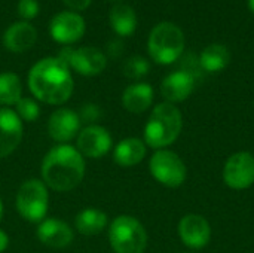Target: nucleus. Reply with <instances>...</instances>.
<instances>
[{
	"mask_svg": "<svg viewBox=\"0 0 254 253\" xmlns=\"http://www.w3.org/2000/svg\"><path fill=\"white\" fill-rule=\"evenodd\" d=\"M28 88L36 100L51 106H60L71 97L74 89L70 67L58 57L43 58L31 67Z\"/></svg>",
	"mask_w": 254,
	"mask_h": 253,
	"instance_id": "f257e3e1",
	"label": "nucleus"
},
{
	"mask_svg": "<svg viewBox=\"0 0 254 253\" xmlns=\"http://www.w3.org/2000/svg\"><path fill=\"white\" fill-rule=\"evenodd\" d=\"M85 167V158L74 146L57 145L42 161V180L57 192H67L80 185Z\"/></svg>",
	"mask_w": 254,
	"mask_h": 253,
	"instance_id": "f03ea898",
	"label": "nucleus"
},
{
	"mask_svg": "<svg viewBox=\"0 0 254 253\" xmlns=\"http://www.w3.org/2000/svg\"><path fill=\"white\" fill-rule=\"evenodd\" d=\"M183 128L182 112L173 103H159L152 110L144 127V143L153 149H165L173 145Z\"/></svg>",
	"mask_w": 254,
	"mask_h": 253,
	"instance_id": "7ed1b4c3",
	"label": "nucleus"
},
{
	"mask_svg": "<svg viewBox=\"0 0 254 253\" xmlns=\"http://www.w3.org/2000/svg\"><path fill=\"white\" fill-rule=\"evenodd\" d=\"M150 58L158 64H173L185 52V34L182 28L173 22L164 21L156 24L147 40Z\"/></svg>",
	"mask_w": 254,
	"mask_h": 253,
	"instance_id": "20e7f679",
	"label": "nucleus"
},
{
	"mask_svg": "<svg viewBox=\"0 0 254 253\" xmlns=\"http://www.w3.org/2000/svg\"><path fill=\"white\" fill-rule=\"evenodd\" d=\"M109 243L115 253H144L147 233L138 219L121 215L109 225Z\"/></svg>",
	"mask_w": 254,
	"mask_h": 253,
	"instance_id": "39448f33",
	"label": "nucleus"
},
{
	"mask_svg": "<svg viewBox=\"0 0 254 253\" xmlns=\"http://www.w3.org/2000/svg\"><path fill=\"white\" fill-rule=\"evenodd\" d=\"M15 204L21 218L28 222H42L49 206L48 186L39 179L25 180L16 192Z\"/></svg>",
	"mask_w": 254,
	"mask_h": 253,
	"instance_id": "423d86ee",
	"label": "nucleus"
},
{
	"mask_svg": "<svg viewBox=\"0 0 254 253\" xmlns=\"http://www.w3.org/2000/svg\"><path fill=\"white\" fill-rule=\"evenodd\" d=\"M150 174L167 188H179L185 183L188 170L183 160L173 151L159 149L149 161Z\"/></svg>",
	"mask_w": 254,
	"mask_h": 253,
	"instance_id": "0eeeda50",
	"label": "nucleus"
},
{
	"mask_svg": "<svg viewBox=\"0 0 254 253\" xmlns=\"http://www.w3.org/2000/svg\"><path fill=\"white\" fill-rule=\"evenodd\" d=\"M58 58L67 64L70 69L83 76H97L104 72L107 66V57L103 51L92 46L85 48H71L64 46L58 52Z\"/></svg>",
	"mask_w": 254,
	"mask_h": 253,
	"instance_id": "6e6552de",
	"label": "nucleus"
},
{
	"mask_svg": "<svg viewBox=\"0 0 254 253\" xmlns=\"http://www.w3.org/2000/svg\"><path fill=\"white\" fill-rule=\"evenodd\" d=\"M223 180L232 189H247L254 183V157L250 152H237L223 167Z\"/></svg>",
	"mask_w": 254,
	"mask_h": 253,
	"instance_id": "1a4fd4ad",
	"label": "nucleus"
},
{
	"mask_svg": "<svg viewBox=\"0 0 254 253\" xmlns=\"http://www.w3.org/2000/svg\"><path fill=\"white\" fill-rule=\"evenodd\" d=\"M113 145V139L107 128L95 124L86 125L77 134L76 149L82 154V157L98 160L103 158Z\"/></svg>",
	"mask_w": 254,
	"mask_h": 253,
	"instance_id": "9d476101",
	"label": "nucleus"
},
{
	"mask_svg": "<svg viewBox=\"0 0 254 253\" xmlns=\"http://www.w3.org/2000/svg\"><path fill=\"white\" fill-rule=\"evenodd\" d=\"M80 118L77 112L68 107H60L51 113L48 121V134L52 140L60 145H67L70 140L77 137L80 131Z\"/></svg>",
	"mask_w": 254,
	"mask_h": 253,
	"instance_id": "9b49d317",
	"label": "nucleus"
},
{
	"mask_svg": "<svg viewBox=\"0 0 254 253\" xmlns=\"http://www.w3.org/2000/svg\"><path fill=\"white\" fill-rule=\"evenodd\" d=\"M49 31L55 42L70 45L77 42L85 34V21L79 13L64 10L52 18L49 24Z\"/></svg>",
	"mask_w": 254,
	"mask_h": 253,
	"instance_id": "f8f14e48",
	"label": "nucleus"
},
{
	"mask_svg": "<svg viewBox=\"0 0 254 253\" xmlns=\"http://www.w3.org/2000/svg\"><path fill=\"white\" fill-rule=\"evenodd\" d=\"M179 236L189 249H202L210 243L211 227L204 216L189 213L179 222Z\"/></svg>",
	"mask_w": 254,
	"mask_h": 253,
	"instance_id": "ddd939ff",
	"label": "nucleus"
},
{
	"mask_svg": "<svg viewBox=\"0 0 254 253\" xmlns=\"http://www.w3.org/2000/svg\"><path fill=\"white\" fill-rule=\"evenodd\" d=\"M24 124L10 107H0V160L9 157L21 145Z\"/></svg>",
	"mask_w": 254,
	"mask_h": 253,
	"instance_id": "4468645a",
	"label": "nucleus"
},
{
	"mask_svg": "<svg viewBox=\"0 0 254 253\" xmlns=\"http://www.w3.org/2000/svg\"><path fill=\"white\" fill-rule=\"evenodd\" d=\"M39 242L51 249H64L73 242V230L64 221L45 218L36 231Z\"/></svg>",
	"mask_w": 254,
	"mask_h": 253,
	"instance_id": "2eb2a0df",
	"label": "nucleus"
},
{
	"mask_svg": "<svg viewBox=\"0 0 254 253\" xmlns=\"http://www.w3.org/2000/svg\"><path fill=\"white\" fill-rule=\"evenodd\" d=\"M195 82H196V79L185 70L173 72L164 78V81L161 84V94L167 103L174 104V103L185 101L193 92Z\"/></svg>",
	"mask_w": 254,
	"mask_h": 253,
	"instance_id": "dca6fc26",
	"label": "nucleus"
},
{
	"mask_svg": "<svg viewBox=\"0 0 254 253\" xmlns=\"http://www.w3.org/2000/svg\"><path fill=\"white\" fill-rule=\"evenodd\" d=\"M37 40V30L27 21H18L9 25L3 34V45L7 51L19 54L25 52Z\"/></svg>",
	"mask_w": 254,
	"mask_h": 253,
	"instance_id": "f3484780",
	"label": "nucleus"
},
{
	"mask_svg": "<svg viewBox=\"0 0 254 253\" xmlns=\"http://www.w3.org/2000/svg\"><path fill=\"white\" fill-rule=\"evenodd\" d=\"M147 146L144 140L137 137H128L121 140L113 151V161L119 167H134L140 164L146 157Z\"/></svg>",
	"mask_w": 254,
	"mask_h": 253,
	"instance_id": "a211bd4d",
	"label": "nucleus"
},
{
	"mask_svg": "<svg viewBox=\"0 0 254 253\" xmlns=\"http://www.w3.org/2000/svg\"><path fill=\"white\" fill-rule=\"evenodd\" d=\"M153 103V88L146 82H137L125 88L122 106L131 113H143Z\"/></svg>",
	"mask_w": 254,
	"mask_h": 253,
	"instance_id": "6ab92c4d",
	"label": "nucleus"
},
{
	"mask_svg": "<svg viewBox=\"0 0 254 253\" xmlns=\"http://www.w3.org/2000/svg\"><path fill=\"white\" fill-rule=\"evenodd\" d=\"M107 222H109L107 213L94 207L80 210L74 218V227L83 236L100 234L107 227Z\"/></svg>",
	"mask_w": 254,
	"mask_h": 253,
	"instance_id": "aec40b11",
	"label": "nucleus"
},
{
	"mask_svg": "<svg viewBox=\"0 0 254 253\" xmlns=\"http://www.w3.org/2000/svg\"><path fill=\"white\" fill-rule=\"evenodd\" d=\"M199 66L208 73H217L228 67L231 63V52L223 43H211L199 55Z\"/></svg>",
	"mask_w": 254,
	"mask_h": 253,
	"instance_id": "412c9836",
	"label": "nucleus"
},
{
	"mask_svg": "<svg viewBox=\"0 0 254 253\" xmlns=\"http://www.w3.org/2000/svg\"><path fill=\"white\" fill-rule=\"evenodd\" d=\"M109 19L112 28L121 37H128L134 34L137 28V15L134 9L128 4H115L110 10Z\"/></svg>",
	"mask_w": 254,
	"mask_h": 253,
	"instance_id": "4be33fe9",
	"label": "nucleus"
},
{
	"mask_svg": "<svg viewBox=\"0 0 254 253\" xmlns=\"http://www.w3.org/2000/svg\"><path fill=\"white\" fill-rule=\"evenodd\" d=\"M22 98V84L18 75L12 72L0 73V104L3 107L15 106Z\"/></svg>",
	"mask_w": 254,
	"mask_h": 253,
	"instance_id": "5701e85b",
	"label": "nucleus"
},
{
	"mask_svg": "<svg viewBox=\"0 0 254 253\" xmlns=\"http://www.w3.org/2000/svg\"><path fill=\"white\" fill-rule=\"evenodd\" d=\"M149 70H150V64L141 55H132L127 58L122 66V73L128 79H135V81L144 78L149 73Z\"/></svg>",
	"mask_w": 254,
	"mask_h": 253,
	"instance_id": "b1692460",
	"label": "nucleus"
},
{
	"mask_svg": "<svg viewBox=\"0 0 254 253\" xmlns=\"http://www.w3.org/2000/svg\"><path fill=\"white\" fill-rule=\"evenodd\" d=\"M15 113L19 116L22 122H33L40 116V107L36 103V100L22 97L16 104H15Z\"/></svg>",
	"mask_w": 254,
	"mask_h": 253,
	"instance_id": "393cba45",
	"label": "nucleus"
},
{
	"mask_svg": "<svg viewBox=\"0 0 254 253\" xmlns=\"http://www.w3.org/2000/svg\"><path fill=\"white\" fill-rule=\"evenodd\" d=\"M79 118H80V122L83 124H88V125H95L97 121L101 119L103 116V112H101V107L94 104V103H86L80 107L79 110Z\"/></svg>",
	"mask_w": 254,
	"mask_h": 253,
	"instance_id": "a878e982",
	"label": "nucleus"
},
{
	"mask_svg": "<svg viewBox=\"0 0 254 253\" xmlns=\"http://www.w3.org/2000/svg\"><path fill=\"white\" fill-rule=\"evenodd\" d=\"M39 13V3L37 0H19L18 1V15L27 21L33 19Z\"/></svg>",
	"mask_w": 254,
	"mask_h": 253,
	"instance_id": "bb28decb",
	"label": "nucleus"
},
{
	"mask_svg": "<svg viewBox=\"0 0 254 253\" xmlns=\"http://www.w3.org/2000/svg\"><path fill=\"white\" fill-rule=\"evenodd\" d=\"M125 51V46L122 43V40L119 39H113L106 45V57L109 55L110 58H119Z\"/></svg>",
	"mask_w": 254,
	"mask_h": 253,
	"instance_id": "cd10ccee",
	"label": "nucleus"
},
{
	"mask_svg": "<svg viewBox=\"0 0 254 253\" xmlns=\"http://www.w3.org/2000/svg\"><path fill=\"white\" fill-rule=\"evenodd\" d=\"M64 4L71 10V12H80V10H85L89 7L91 1L92 0H63Z\"/></svg>",
	"mask_w": 254,
	"mask_h": 253,
	"instance_id": "c85d7f7f",
	"label": "nucleus"
},
{
	"mask_svg": "<svg viewBox=\"0 0 254 253\" xmlns=\"http://www.w3.org/2000/svg\"><path fill=\"white\" fill-rule=\"evenodd\" d=\"M7 246H9V237L3 230H0V253L4 252Z\"/></svg>",
	"mask_w": 254,
	"mask_h": 253,
	"instance_id": "c756f323",
	"label": "nucleus"
},
{
	"mask_svg": "<svg viewBox=\"0 0 254 253\" xmlns=\"http://www.w3.org/2000/svg\"><path fill=\"white\" fill-rule=\"evenodd\" d=\"M247 4H249V9L254 13V0H247Z\"/></svg>",
	"mask_w": 254,
	"mask_h": 253,
	"instance_id": "7c9ffc66",
	"label": "nucleus"
},
{
	"mask_svg": "<svg viewBox=\"0 0 254 253\" xmlns=\"http://www.w3.org/2000/svg\"><path fill=\"white\" fill-rule=\"evenodd\" d=\"M3 218V203H1V198H0V221Z\"/></svg>",
	"mask_w": 254,
	"mask_h": 253,
	"instance_id": "2f4dec72",
	"label": "nucleus"
},
{
	"mask_svg": "<svg viewBox=\"0 0 254 253\" xmlns=\"http://www.w3.org/2000/svg\"><path fill=\"white\" fill-rule=\"evenodd\" d=\"M113 1H121V0H113Z\"/></svg>",
	"mask_w": 254,
	"mask_h": 253,
	"instance_id": "473e14b6",
	"label": "nucleus"
}]
</instances>
